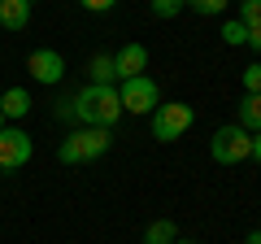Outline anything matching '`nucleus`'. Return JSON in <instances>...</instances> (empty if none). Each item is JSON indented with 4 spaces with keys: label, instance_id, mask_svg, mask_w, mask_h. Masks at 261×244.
<instances>
[{
    "label": "nucleus",
    "instance_id": "f257e3e1",
    "mask_svg": "<svg viewBox=\"0 0 261 244\" xmlns=\"http://www.w3.org/2000/svg\"><path fill=\"white\" fill-rule=\"evenodd\" d=\"M61 118H79V127H118V118H122V101H118V92L113 87H105V83H87L83 92H74V96H65L61 101Z\"/></svg>",
    "mask_w": 261,
    "mask_h": 244
},
{
    "label": "nucleus",
    "instance_id": "f03ea898",
    "mask_svg": "<svg viewBox=\"0 0 261 244\" xmlns=\"http://www.w3.org/2000/svg\"><path fill=\"white\" fill-rule=\"evenodd\" d=\"M109 144H113L109 127H74V131L57 144V161H61V166H83V161L105 157Z\"/></svg>",
    "mask_w": 261,
    "mask_h": 244
},
{
    "label": "nucleus",
    "instance_id": "7ed1b4c3",
    "mask_svg": "<svg viewBox=\"0 0 261 244\" xmlns=\"http://www.w3.org/2000/svg\"><path fill=\"white\" fill-rule=\"evenodd\" d=\"M209 157H214L218 166H240V161H248L252 157V131H244L240 122L218 127L214 140H209Z\"/></svg>",
    "mask_w": 261,
    "mask_h": 244
},
{
    "label": "nucleus",
    "instance_id": "20e7f679",
    "mask_svg": "<svg viewBox=\"0 0 261 244\" xmlns=\"http://www.w3.org/2000/svg\"><path fill=\"white\" fill-rule=\"evenodd\" d=\"M192 122H196V109L183 101H170V105H157L152 109V140L170 144V140H183L187 131H192Z\"/></svg>",
    "mask_w": 261,
    "mask_h": 244
},
{
    "label": "nucleus",
    "instance_id": "39448f33",
    "mask_svg": "<svg viewBox=\"0 0 261 244\" xmlns=\"http://www.w3.org/2000/svg\"><path fill=\"white\" fill-rule=\"evenodd\" d=\"M118 101H122V113H152L161 105V92L148 75H140V79H126L118 87Z\"/></svg>",
    "mask_w": 261,
    "mask_h": 244
},
{
    "label": "nucleus",
    "instance_id": "423d86ee",
    "mask_svg": "<svg viewBox=\"0 0 261 244\" xmlns=\"http://www.w3.org/2000/svg\"><path fill=\"white\" fill-rule=\"evenodd\" d=\"M27 75L35 79V83H61L65 79V57L57 53V48H35V53L27 57Z\"/></svg>",
    "mask_w": 261,
    "mask_h": 244
},
{
    "label": "nucleus",
    "instance_id": "0eeeda50",
    "mask_svg": "<svg viewBox=\"0 0 261 244\" xmlns=\"http://www.w3.org/2000/svg\"><path fill=\"white\" fill-rule=\"evenodd\" d=\"M31 161V135L22 127H5L0 131V170H18Z\"/></svg>",
    "mask_w": 261,
    "mask_h": 244
},
{
    "label": "nucleus",
    "instance_id": "6e6552de",
    "mask_svg": "<svg viewBox=\"0 0 261 244\" xmlns=\"http://www.w3.org/2000/svg\"><path fill=\"white\" fill-rule=\"evenodd\" d=\"M113 70H118V83L140 79L144 70H148V48L144 44H122L118 53H113Z\"/></svg>",
    "mask_w": 261,
    "mask_h": 244
},
{
    "label": "nucleus",
    "instance_id": "1a4fd4ad",
    "mask_svg": "<svg viewBox=\"0 0 261 244\" xmlns=\"http://www.w3.org/2000/svg\"><path fill=\"white\" fill-rule=\"evenodd\" d=\"M31 9H35V0H0V27L22 31L31 22Z\"/></svg>",
    "mask_w": 261,
    "mask_h": 244
},
{
    "label": "nucleus",
    "instance_id": "9d476101",
    "mask_svg": "<svg viewBox=\"0 0 261 244\" xmlns=\"http://www.w3.org/2000/svg\"><path fill=\"white\" fill-rule=\"evenodd\" d=\"M235 118H240L244 131L257 135V131H261V96H257V92H244L240 105H235Z\"/></svg>",
    "mask_w": 261,
    "mask_h": 244
},
{
    "label": "nucleus",
    "instance_id": "9b49d317",
    "mask_svg": "<svg viewBox=\"0 0 261 244\" xmlns=\"http://www.w3.org/2000/svg\"><path fill=\"white\" fill-rule=\"evenodd\" d=\"M0 113H5V122H9V118H27V113H31V92H27V87L0 92Z\"/></svg>",
    "mask_w": 261,
    "mask_h": 244
},
{
    "label": "nucleus",
    "instance_id": "f8f14e48",
    "mask_svg": "<svg viewBox=\"0 0 261 244\" xmlns=\"http://www.w3.org/2000/svg\"><path fill=\"white\" fill-rule=\"evenodd\" d=\"M178 240V227L170 218H157V223L144 227V244H174Z\"/></svg>",
    "mask_w": 261,
    "mask_h": 244
},
{
    "label": "nucleus",
    "instance_id": "ddd939ff",
    "mask_svg": "<svg viewBox=\"0 0 261 244\" xmlns=\"http://www.w3.org/2000/svg\"><path fill=\"white\" fill-rule=\"evenodd\" d=\"M113 79H118V70H113V57H109V53H96V57H92V83L113 87Z\"/></svg>",
    "mask_w": 261,
    "mask_h": 244
},
{
    "label": "nucleus",
    "instance_id": "4468645a",
    "mask_svg": "<svg viewBox=\"0 0 261 244\" xmlns=\"http://www.w3.org/2000/svg\"><path fill=\"white\" fill-rule=\"evenodd\" d=\"M222 44H231V48H244V44H248V27H244L240 18L222 22Z\"/></svg>",
    "mask_w": 261,
    "mask_h": 244
},
{
    "label": "nucleus",
    "instance_id": "2eb2a0df",
    "mask_svg": "<svg viewBox=\"0 0 261 244\" xmlns=\"http://www.w3.org/2000/svg\"><path fill=\"white\" fill-rule=\"evenodd\" d=\"M240 22H244L248 31L261 27V0H240Z\"/></svg>",
    "mask_w": 261,
    "mask_h": 244
},
{
    "label": "nucleus",
    "instance_id": "dca6fc26",
    "mask_svg": "<svg viewBox=\"0 0 261 244\" xmlns=\"http://www.w3.org/2000/svg\"><path fill=\"white\" fill-rule=\"evenodd\" d=\"M183 5L187 0H148L152 18H174V13H183Z\"/></svg>",
    "mask_w": 261,
    "mask_h": 244
},
{
    "label": "nucleus",
    "instance_id": "f3484780",
    "mask_svg": "<svg viewBox=\"0 0 261 244\" xmlns=\"http://www.w3.org/2000/svg\"><path fill=\"white\" fill-rule=\"evenodd\" d=\"M187 5H192L200 18H218V13L226 9V0H187Z\"/></svg>",
    "mask_w": 261,
    "mask_h": 244
},
{
    "label": "nucleus",
    "instance_id": "a211bd4d",
    "mask_svg": "<svg viewBox=\"0 0 261 244\" xmlns=\"http://www.w3.org/2000/svg\"><path fill=\"white\" fill-rule=\"evenodd\" d=\"M240 79H244V92H257V96H261V61H252Z\"/></svg>",
    "mask_w": 261,
    "mask_h": 244
},
{
    "label": "nucleus",
    "instance_id": "6ab92c4d",
    "mask_svg": "<svg viewBox=\"0 0 261 244\" xmlns=\"http://www.w3.org/2000/svg\"><path fill=\"white\" fill-rule=\"evenodd\" d=\"M79 5H83L87 13H109L113 5H118V0H79Z\"/></svg>",
    "mask_w": 261,
    "mask_h": 244
},
{
    "label": "nucleus",
    "instance_id": "aec40b11",
    "mask_svg": "<svg viewBox=\"0 0 261 244\" xmlns=\"http://www.w3.org/2000/svg\"><path fill=\"white\" fill-rule=\"evenodd\" d=\"M248 48H252V53H261V27L248 31Z\"/></svg>",
    "mask_w": 261,
    "mask_h": 244
},
{
    "label": "nucleus",
    "instance_id": "412c9836",
    "mask_svg": "<svg viewBox=\"0 0 261 244\" xmlns=\"http://www.w3.org/2000/svg\"><path fill=\"white\" fill-rule=\"evenodd\" d=\"M252 161H261V131L252 135Z\"/></svg>",
    "mask_w": 261,
    "mask_h": 244
},
{
    "label": "nucleus",
    "instance_id": "4be33fe9",
    "mask_svg": "<svg viewBox=\"0 0 261 244\" xmlns=\"http://www.w3.org/2000/svg\"><path fill=\"white\" fill-rule=\"evenodd\" d=\"M244 244H261V231H252V235H248V240H244Z\"/></svg>",
    "mask_w": 261,
    "mask_h": 244
},
{
    "label": "nucleus",
    "instance_id": "5701e85b",
    "mask_svg": "<svg viewBox=\"0 0 261 244\" xmlns=\"http://www.w3.org/2000/svg\"><path fill=\"white\" fill-rule=\"evenodd\" d=\"M0 131H5V113H0Z\"/></svg>",
    "mask_w": 261,
    "mask_h": 244
},
{
    "label": "nucleus",
    "instance_id": "b1692460",
    "mask_svg": "<svg viewBox=\"0 0 261 244\" xmlns=\"http://www.w3.org/2000/svg\"><path fill=\"white\" fill-rule=\"evenodd\" d=\"M174 244H192V240H174Z\"/></svg>",
    "mask_w": 261,
    "mask_h": 244
},
{
    "label": "nucleus",
    "instance_id": "393cba45",
    "mask_svg": "<svg viewBox=\"0 0 261 244\" xmlns=\"http://www.w3.org/2000/svg\"><path fill=\"white\" fill-rule=\"evenodd\" d=\"M0 175H5V170H0Z\"/></svg>",
    "mask_w": 261,
    "mask_h": 244
}]
</instances>
